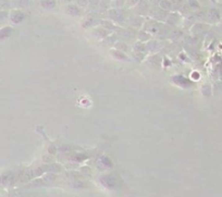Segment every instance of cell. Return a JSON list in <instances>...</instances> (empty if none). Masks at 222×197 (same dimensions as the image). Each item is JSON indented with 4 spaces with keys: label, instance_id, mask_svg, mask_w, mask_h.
I'll list each match as a JSON object with an SVG mask.
<instances>
[{
    "label": "cell",
    "instance_id": "6da1fadb",
    "mask_svg": "<svg viewBox=\"0 0 222 197\" xmlns=\"http://www.w3.org/2000/svg\"><path fill=\"white\" fill-rule=\"evenodd\" d=\"M173 82L176 83V84H179L180 86L182 87H185V82H189V80H186L185 78H183V76H174L173 78Z\"/></svg>",
    "mask_w": 222,
    "mask_h": 197
},
{
    "label": "cell",
    "instance_id": "7a4b0ae2",
    "mask_svg": "<svg viewBox=\"0 0 222 197\" xmlns=\"http://www.w3.org/2000/svg\"><path fill=\"white\" fill-rule=\"evenodd\" d=\"M40 3L44 8H53L55 6V2L53 0H42Z\"/></svg>",
    "mask_w": 222,
    "mask_h": 197
}]
</instances>
